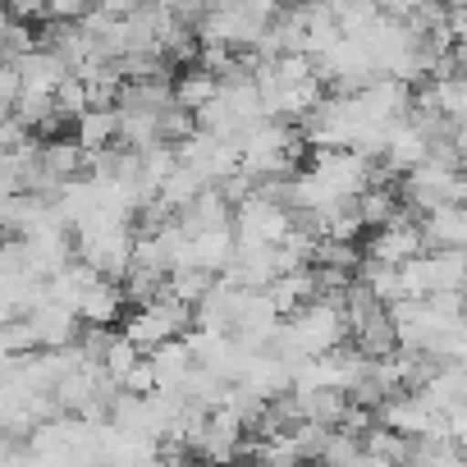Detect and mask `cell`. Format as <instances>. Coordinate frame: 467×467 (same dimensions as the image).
I'll list each match as a JSON object with an SVG mask.
<instances>
[{
	"label": "cell",
	"instance_id": "obj_1",
	"mask_svg": "<svg viewBox=\"0 0 467 467\" xmlns=\"http://www.w3.org/2000/svg\"><path fill=\"white\" fill-rule=\"evenodd\" d=\"M192 330V303L174 298V294H161L151 303H138L129 317H124V335L138 344V348H156L174 335H188Z\"/></svg>",
	"mask_w": 467,
	"mask_h": 467
},
{
	"label": "cell",
	"instance_id": "obj_2",
	"mask_svg": "<svg viewBox=\"0 0 467 467\" xmlns=\"http://www.w3.org/2000/svg\"><path fill=\"white\" fill-rule=\"evenodd\" d=\"M335 197H358L367 183H376V161H367L353 147H317L312 165H307Z\"/></svg>",
	"mask_w": 467,
	"mask_h": 467
},
{
	"label": "cell",
	"instance_id": "obj_3",
	"mask_svg": "<svg viewBox=\"0 0 467 467\" xmlns=\"http://www.w3.org/2000/svg\"><path fill=\"white\" fill-rule=\"evenodd\" d=\"M289 229H294V211L271 202V197H262V192H248L244 202H234V239L280 244Z\"/></svg>",
	"mask_w": 467,
	"mask_h": 467
},
{
	"label": "cell",
	"instance_id": "obj_4",
	"mask_svg": "<svg viewBox=\"0 0 467 467\" xmlns=\"http://www.w3.org/2000/svg\"><path fill=\"white\" fill-rule=\"evenodd\" d=\"M403 197L417 211H435L444 202H458V170L435 165V161H421V165H412L403 174Z\"/></svg>",
	"mask_w": 467,
	"mask_h": 467
},
{
	"label": "cell",
	"instance_id": "obj_5",
	"mask_svg": "<svg viewBox=\"0 0 467 467\" xmlns=\"http://www.w3.org/2000/svg\"><path fill=\"white\" fill-rule=\"evenodd\" d=\"M417 253H426L421 224H412L403 211H399L389 224H380V229H376V239L367 244V257L389 262V266H403V262H408V257H417Z\"/></svg>",
	"mask_w": 467,
	"mask_h": 467
},
{
	"label": "cell",
	"instance_id": "obj_6",
	"mask_svg": "<svg viewBox=\"0 0 467 467\" xmlns=\"http://www.w3.org/2000/svg\"><path fill=\"white\" fill-rule=\"evenodd\" d=\"M28 326H33V335H37V348H65V344H74L78 330H83L78 312L65 307V303H56V298H42V303L28 312Z\"/></svg>",
	"mask_w": 467,
	"mask_h": 467
},
{
	"label": "cell",
	"instance_id": "obj_7",
	"mask_svg": "<svg viewBox=\"0 0 467 467\" xmlns=\"http://www.w3.org/2000/svg\"><path fill=\"white\" fill-rule=\"evenodd\" d=\"M234 224H215V229H197L188 234V253H183V266H202L211 275H220L229 262H234Z\"/></svg>",
	"mask_w": 467,
	"mask_h": 467
},
{
	"label": "cell",
	"instance_id": "obj_8",
	"mask_svg": "<svg viewBox=\"0 0 467 467\" xmlns=\"http://www.w3.org/2000/svg\"><path fill=\"white\" fill-rule=\"evenodd\" d=\"M417 224H421L426 253L431 248H467V202H444V206L426 211Z\"/></svg>",
	"mask_w": 467,
	"mask_h": 467
},
{
	"label": "cell",
	"instance_id": "obj_9",
	"mask_svg": "<svg viewBox=\"0 0 467 467\" xmlns=\"http://www.w3.org/2000/svg\"><path fill=\"white\" fill-rule=\"evenodd\" d=\"M426 133L403 115V119H394L389 124V133H385V151H380V165L385 170H399V174H408L412 165H421L426 161Z\"/></svg>",
	"mask_w": 467,
	"mask_h": 467
},
{
	"label": "cell",
	"instance_id": "obj_10",
	"mask_svg": "<svg viewBox=\"0 0 467 467\" xmlns=\"http://www.w3.org/2000/svg\"><path fill=\"white\" fill-rule=\"evenodd\" d=\"M15 69H19V83L24 92H56V83L69 74V65L51 51V47H28L24 56H15Z\"/></svg>",
	"mask_w": 467,
	"mask_h": 467
},
{
	"label": "cell",
	"instance_id": "obj_11",
	"mask_svg": "<svg viewBox=\"0 0 467 467\" xmlns=\"http://www.w3.org/2000/svg\"><path fill=\"white\" fill-rule=\"evenodd\" d=\"M165 106H174V83H170V74H161V78H124L119 92H115V110L161 115Z\"/></svg>",
	"mask_w": 467,
	"mask_h": 467
},
{
	"label": "cell",
	"instance_id": "obj_12",
	"mask_svg": "<svg viewBox=\"0 0 467 467\" xmlns=\"http://www.w3.org/2000/svg\"><path fill=\"white\" fill-rule=\"evenodd\" d=\"M294 399H298L303 421H321V426H344V417H348V408H353V394L339 389V385L294 389Z\"/></svg>",
	"mask_w": 467,
	"mask_h": 467
},
{
	"label": "cell",
	"instance_id": "obj_13",
	"mask_svg": "<svg viewBox=\"0 0 467 467\" xmlns=\"http://www.w3.org/2000/svg\"><path fill=\"white\" fill-rule=\"evenodd\" d=\"M124 303H129V298H124V285L101 275V280L78 298V307H74V312H78V321H83V326H115V321H119V312H124Z\"/></svg>",
	"mask_w": 467,
	"mask_h": 467
},
{
	"label": "cell",
	"instance_id": "obj_14",
	"mask_svg": "<svg viewBox=\"0 0 467 467\" xmlns=\"http://www.w3.org/2000/svg\"><path fill=\"white\" fill-rule=\"evenodd\" d=\"M353 344L367 353V358H389L394 348H399V330H394V317H389V307H376V312H367L353 330Z\"/></svg>",
	"mask_w": 467,
	"mask_h": 467
},
{
	"label": "cell",
	"instance_id": "obj_15",
	"mask_svg": "<svg viewBox=\"0 0 467 467\" xmlns=\"http://www.w3.org/2000/svg\"><path fill=\"white\" fill-rule=\"evenodd\" d=\"M147 353H151V362H156V380L170 385V389H183L188 371L197 367V358H192V348L183 344V335H174V339H165V344H156V348H147Z\"/></svg>",
	"mask_w": 467,
	"mask_h": 467
},
{
	"label": "cell",
	"instance_id": "obj_16",
	"mask_svg": "<svg viewBox=\"0 0 467 467\" xmlns=\"http://www.w3.org/2000/svg\"><path fill=\"white\" fill-rule=\"evenodd\" d=\"M74 124H78V142L88 151H101V147H110L119 138V110L115 106H88Z\"/></svg>",
	"mask_w": 467,
	"mask_h": 467
},
{
	"label": "cell",
	"instance_id": "obj_17",
	"mask_svg": "<svg viewBox=\"0 0 467 467\" xmlns=\"http://www.w3.org/2000/svg\"><path fill=\"white\" fill-rule=\"evenodd\" d=\"M206 183H211V179H206L202 170H192V165H183V161H179V165H174V170L161 179L156 197H161L170 211H183V206H188V202H192V197H197Z\"/></svg>",
	"mask_w": 467,
	"mask_h": 467
},
{
	"label": "cell",
	"instance_id": "obj_18",
	"mask_svg": "<svg viewBox=\"0 0 467 467\" xmlns=\"http://www.w3.org/2000/svg\"><path fill=\"white\" fill-rule=\"evenodd\" d=\"M215 92H220V74H211L206 65H192V69H183V74L174 78V101L188 106V110H197V106L211 101Z\"/></svg>",
	"mask_w": 467,
	"mask_h": 467
},
{
	"label": "cell",
	"instance_id": "obj_19",
	"mask_svg": "<svg viewBox=\"0 0 467 467\" xmlns=\"http://www.w3.org/2000/svg\"><path fill=\"white\" fill-rule=\"evenodd\" d=\"M358 211H362V224H367V229H380V224H389L403 206H399L394 188H385V183H367V188L358 192Z\"/></svg>",
	"mask_w": 467,
	"mask_h": 467
},
{
	"label": "cell",
	"instance_id": "obj_20",
	"mask_svg": "<svg viewBox=\"0 0 467 467\" xmlns=\"http://www.w3.org/2000/svg\"><path fill=\"white\" fill-rule=\"evenodd\" d=\"M211 271H202V266H174L170 271V280H165V294H174V298H183V303H197L206 289H211Z\"/></svg>",
	"mask_w": 467,
	"mask_h": 467
},
{
	"label": "cell",
	"instance_id": "obj_21",
	"mask_svg": "<svg viewBox=\"0 0 467 467\" xmlns=\"http://www.w3.org/2000/svg\"><path fill=\"white\" fill-rule=\"evenodd\" d=\"M51 97H56V110H60L65 119H78V115L88 110V83H83L78 74H65Z\"/></svg>",
	"mask_w": 467,
	"mask_h": 467
},
{
	"label": "cell",
	"instance_id": "obj_22",
	"mask_svg": "<svg viewBox=\"0 0 467 467\" xmlns=\"http://www.w3.org/2000/svg\"><path fill=\"white\" fill-rule=\"evenodd\" d=\"M376 15H380V10L371 5V0H339V5H335L339 33H358V28H367Z\"/></svg>",
	"mask_w": 467,
	"mask_h": 467
},
{
	"label": "cell",
	"instance_id": "obj_23",
	"mask_svg": "<svg viewBox=\"0 0 467 467\" xmlns=\"http://www.w3.org/2000/svg\"><path fill=\"white\" fill-rule=\"evenodd\" d=\"M161 380H156V362H151V353H142L133 367H129V376L119 380V389H129V394H151Z\"/></svg>",
	"mask_w": 467,
	"mask_h": 467
},
{
	"label": "cell",
	"instance_id": "obj_24",
	"mask_svg": "<svg viewBox=\"0 0 467 467\" xmlns=\"http://www.w3.org/2000/svg\"><path fill=\"white\" fill-rule=\"evenodd\" d=\"M371 5H376L380 15H399V19H403V15H412V10L421 5V0H371Z\"/></svg>",
	"mask_w": 467,
	"mask_h": 467
},
{
	"label": "cell",
	"instance_id": "obj_25",
	"mask_svg": "<svg viewBox=\"0 0 467 467\" xmlns=\"http://www.w3.org/2000/svg\"><path fill=\"white\" fill-rule=\"evenodd\" d=\"M453 142H458V156H462V165H467V129H458Z\"/></svg>",
	"mask_w": 467,
	"mask_h": 467
},
{
	"label": "cell",
	"instance_id": "obj_26",
	"mask_svg": "<svg viewBox=\"0 0 467 467\" xmlns=\"http://www.w3.org/2000/svg\"><path fill=\"white\" fill-rule=\"evenodd\" d=\"M444 5H449V10H467V0H444Z\"/></svg>",
	"mask_w": 467,
	"mask_h": 467
},
{
	"label": "cell",
	"instance_id": "obj_27",
	"mask_svg": "<svg viewBox=\"0 0 467 467\" xmlns=\"http://www.w3.org/2000/svg\"><path fill=\"white\" fill-rule=\"evenodd\" d=\"M458 449H462V458H467V435H462V440H458Z\"/></svg>",
	"mask_w": 467,
	"mask_h": 467
},
{
	"label": "cell",
	"instance_id": "obj_28",
	"mask_svg": "<svg viewBox=\"0 0 467 467\" xmlns=\"http://www.w3.org/2000/svg\"><path fill=\"white\" fill-rule=\"evenodd\" d=\"M326 5H339V0H326Z\"/></svg>",
	"mask_w": 467,
	"mask_h": 467
},
{
	"label": "cell",
	"instance_id": "obj_29",
	"mask_svg": "<svg viewBox=\"0 0 467 467\" xmlns=\"http://www.w3.org/2000/svg\"><path fill=\"white\" fill-rule=\"evenodd\" d=\"M0 5H5V0H0Z\"/></svg>",
	"mask_w": 467,
	"mask_h": 467
}]
</instances>
